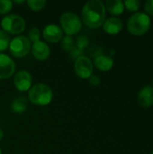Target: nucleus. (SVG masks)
Returning <instances> with one entry per match:
<instances>
[{
    "label": "nucleus",
    "instance_id": "nucleus-1",
    "mask_svg": "<svg viewBox=\"0 0 153 154\" xmlns=\"http://www.w3.org/2000/svg\"><path fill=\"white\" fill-rule=\"evenodd\" d=\"M81 21L90 29H98L106 21V6L101 0L87 1L81 11Z\"/></svg>",
    "mask_w": 153,
    "mask_h": 154
},
{
    "label": "nucleus",
    "instance_id": "nucleus-2",
    "mask_svg": "<svg viewBox=\"0 0 153 154\" xmlns=\"http://www.w3.org/2000/svg\"><path fill=\"white\" fill-rule=\"evenodd\" d=\"M52 89L44 83H37L33 85L28 91V100L35 106H48L52 101Z\"/></svg>",
    "mask_w": 153,
    "mask_h": 154
},
{
    "label": "nucleus",
    "instance_id": "nucleus-3",
    "mask_svg": "<svg viewBox=\"0 0 153 154\" xmlns=\"http://www.w3.org/2000/svg\"><path fill=\"white\" fill-rule=\"evenodd\" d=\"M151 28V18L145 13H135L127 22V30L135 36L145 34Z\"/></svg>",
    "mask_w": 153,
    "mask_h": 154
},
{
    "label": "nucleus",
    "instance_id": "nucleus-4",
    "mask_svg": "<svg viewBox=\"0 0 153 154\" xmlns=\"http://www.w3.org/2000/svg\"><path fill=\"white\" fill-rule=\"evenodd\" d=\"M60 28L66 35L78 34L82 29L81 18L73 12H65L60 15Z\"/></svg>",
    "mask_w": 153,
    "mask_h": 154
},
{
    "label": "nucleus",
    "instance_id": "nucleus-5",
    "mask_svg": "<svg viewBox=\"0 0 153 154\" xmlns=\"http://www.w3.org/2000/svg\"><path fill=\"white\" fill-rule=\"evenodd\" d=\"M2 30L8 34H20L26 28L25 20L18 14H7L1 21Z\"/></svg>",
    "mask_w": 153,
    "mask_h": 154
},
{
    "label": "nucleus",
    "instance_id": "nucleus-6",
    "mask_svg": "<svg viewBox=\"0 0 153 154\" xmlns=\"http://www.w3.org/2000/svg\"><path fill=\"white\" fill-rule=\"evenodd\" d=\"M32 43L28 37L24 35H18L11 40L9 44V51L14 58H23L31 51Z\"/></svg>",
    "mask_w": 153,
    "mask_h": 154
},
{
    "label": "nucleus",
    "instance_id": "nucleus-7",
    "mask_svg": "<svg viewBox=\"0 0 153 154\" xmlns=\"http://www.w3.org/2000/svg\"><path fill=\"white\" fill-rule=\"evenodd\" d=\"M74 70L78 78L82 79H88L93 75V62L87 56L80 55L75 60Z\"/></svg>",
    "mask_w": 153,
    "mask_h": 154
},
{
    "label": "nucleus",
    "instance_id": "nucleus-8",
    "mask_svg": "<svg viewBox=\"0 0 153 154\" xmlns=\"http://www.w3.org/2000/svg\"><path fill=\"white\" fill-rule=\"evenodd\" d=\"M14 88L20 92H26L32 88V77L26 69H21L14 73L13 80Z\"/></svg>",
    "mask_w": 153,
    "mask_h": 154
},
{
    "label": "nucleus",
    "instance_id": "nucleus-9",
    "mask_svg": "<svg viewBox=\"0 0 153 154\" xmlns=\"http://www.w3.org/2000/svg\"><path fill=\"white\" fill-rule=\"evenodd\" d=\"M15 62L5 53H0V79H7L14 75Z\"/></svg>",
    "mask_w": 153,
    "mask_h": 154
},
{
    "label": "nucleus",
    "instance_id": "nucleus-10",
    "mask_svg": "<svg viewBox=\"0 0 153 154\" xmlns=\"http://www.w3.org/2000/svg\"><path fill=\"white\" fill-rule=\"evenodd\" d=\"M63 32L60 26L57 24H48L42 31V37L49 43H58L63 38Z\"/></svg>",
    "mask_w": 153,
    "mask_h": 154
},
{
    "label": "nucleus",
    "instance_id": "nucleus-11",
    "mask_svg": "<svg viewBox=\"0 0 153 154\" xmlns=\"http://www.w3.org/2000/svg\"><path fill=\"white\" fill-rule=\"evenodd\" d=\"M31 51L34 59L40 61H44L48 60L50 55V46L43 41H39L32 43Z\"/></svg>",
    "mask_w": 153,
    "mask_h": 154
},
{
    "label": "nucleus",
    "instance_id": "nucleus-12",
    "mask_svg": "<svg viewBox=\"0 0 153 154\" xmlns=\"http://www.w3.org/2000/svg\"><path fill=\"white\" fill-rule=\"evenodd\" d=\"M138 102L143 108H149L153 106V87L145 86L141 89L138 95Z\"/></svg>",
    "mask_w": 153,
    "mask_h": 154
},
{
    "label": "nucleus",
    "instance_id": "nucleus-13",
    "mask_svg": "<svg viewBox=\"0 0 153 154\" xmlns=\"http://www.w3.org/2000/svg\"><path fill=\"white\" fill-rule=\"evenodd\" d=\"M103 30L108 34H117L123 29V23L121 19L117 17H110L106 19L103 23Z\"/></svg>",
    "mask_w": 153,
    "mask_h": 154
},
{
    "label": "nucleus",
    "instance_id": "nucleus-14",
    "mask_svg": "<svg viewBox=\"0 0 153 154\" xmlns=\"http://www.w3.org/2000/svg\"><path fill=\"white\" fill-rule=\"evenodd\" d=\"M93 65L101 71H109L114 67V60L111 56L100 54L95 57Z\"/></svg>",
    "mask_w": 153,
    "mask_h": 154
},
{
    "label": "nucleus",
    "instance_id": "nucleus-15",
    "mask_svg": "<svg viewBox=\"0 0 153 154\" xmlns=\"http://www.w3.org/2000/svg\"><path fill=\"white\" fill-rule=\"evenodd\" d=\"M105 6L106 10H107L114 16L121 15L124 11V5L121 0H107Z\"/></svg>",
    "mask_w": 153,
    "mask_h": 154
},
{
    "label": "nucleus",
    "instance_id": "nucleus-16",
    "mask_svg": "<svg viewBox=\"0 0 153 154\" xmlns=\"http://www.w3.org/2000/svg\"><path fill=\"white\" fill-rule=\"evenodd\" d=\"M29 105V100L24 97H17L11 103V110L14 114H22L26 111Z\"/></svg>",
    "mask_w": 153,
    "mask_h": 154
},
{
    "label": "nucleus",
    "instance_id": "nucleus-17",
    "mask_svg": "<svg viewBox=\"0 0 153 154\" xmlns=\"http://www.w3.org/2000/svg\"><path fill=\"white\" fill-rule=\"evenodd\" d=\"M60 42H61V48L65 51H68V52L71 53L72 51H74L77 49L75 40L73 39L72 36H69V35L63 36V38H62V40Z\"/></svg>",
    "mask_w": 153,
    "mask_h": 154
},
{
    "label": "nucleus",
    "instance_id": "nucleus-18",
    "mask_svg": "<svg viewBox=\"0 0 153 154\" xmlns=\"http://www.w3.org/2000/svg\"><path fill=\"white\" fill-rule=\"evenodd\" d=\"M10 42L11 39L9 34L5 31L0 30V53H3V51H6L9 48Z\"/></svg>",
    "mask_w": 153,
    "mask_h": 154
},
{
    "label": "nucleus",
    "instance_id": "nucleus-19",
    "mask_svg": "<svg viewBox=\"0 0 153 154\" xmlns=\"http://www.w3.org/2000/svg\"><path fill=\"white\" fill-rule=\"evenodd\" d=\"M26 4L31 10L34 12H39L45 7L46 1L45 0H28L26 1Z\"/></svg>",
    "mask_w": 153,
    "mask_h": 154
},
{
    "label": "nucleus",
    "instance_id": "nucleus-20",
    "mask_svg": "<svg viewBox=\"0 0 153 154\" xmlns=\"http://www.w3.org/2000/svg\"><path fill=\"white\" fill-rule=\"evenodd\" d=\"M13 1L11 0H0V14L7 15L13 8Z\"/></svg>",
    "mask_w": 153,
    "mask_h": 154
},
{
    "label": "nucleus",
    "instance_id": "nucleus-21",
    "mask_svg": "<svg viewBox=\"0 0 153 154\" xmlns=\"http://www.w3.org/2000/svg\"><path fill=\"white\" fill-rule=\"evenodd\" d=\"M76 48L77 50L78 51H83L84 49H86L89 43V40L87 37H86L85 35H80V36H78L76 42Z\"/></svg>",
    "mask_w": 153,
    "mask_h": 154
},
{
    "label": "nucleus",
    "instance_id": "nucleus-22",
    "mask_svg": "<svg viewBox=\"0 0 153 154\" xmlns=\"http://www.w3.org/2000/svg\"><path fill=\"white\" fill-rule=\"evenodd\" d=\"M28 39L31 42L34 43L36 42L41 41V32L37 27H32L28 32Z\"/></svg>",
    "mask_w": 153,
    "mask_h": 154
},
{
    "label": "nucleus",
    "instance_id": "nucleus-23",
    "mask_svg": "<svg viewBox=\"0 0 153 154\" xmlns=\"http://www.w3.org/2000/svg\"><path fill=\"white\" fill-rule=\"evenodd\" d=\"M124 8L130 12H137L140 8V1L138 0H126L124 2Z\"/></svg>",
    "mask_w": 153,
    "mask_h": 154
},
{
    "label": "nucleus",
    "instance_id": "nucleus-24",
    "mask_svg": "<svg viewBox=\"0 0 153 154\" xmlns=\"http://www.w3.org/2000/svg\"><path fill=\"white\" fill-rule=\"evenodd\" d=\"M144 10L147 15H153V0H148L145 2Z\"/></svg>",
    "mask_w": 153,
    "mask_h": 154
},
{
    "label": "nucleus",
    "instance_id": "nucleus-25",
    "mask_svg": "<svg viewBox=\"0 0 153 154\" xmlns=\"http://www.w3.org/2000/svg\"><path fill=\"white\" fill-rule=\"evenodd\" d=\"M89 84L93 87H97L101 84V79L98 76L96 75H92L89 79H88Z\"/></svg>",
    "mask_w": 153,
    "mask_h": 154
},
{
    "label": "nucleus",
    "instance_id": "nucleus-26",
    "mask_svg": "<svg viewBox=\"0 0 153 154\" xmlns=\"http://www.w3.org/2000/svg\"><path fill=\"white\" fill-rule=\"evenodd\" d=\"M3 138H4V132H3V130L0 128V142L3 140Z\"/></svg>",
    "mask_w": 153,
    "mask_h": 154
},
{
    "label": "nucleus",
    "instance_id": "nucleus-27",
    "mask_svg": "<svg viewBox=\"0 0 153 154\" xmlns=\"http://www.w3.org/2000/svg\"><path fill=\"white\" fill-rule=\"evenodd\" d=\"M13 3H15V4H23V3H25V1H23V0H21V1L15 0V1H14Z\"/></svg>",
    "mask_w": 153,
    "mask_h": 154
},
{
    "label": "nucleus",
    "instance_id": "nucleus-28",
    "mask_svg": "<svg viewBox=\"0 0 153 154\" xmlns=\"http://www.w3.org/2000/svg\"><path fill=\"white\" fill-rule=\"evenodd\" d=\"M0 154H2V150L0 149Z\"/></svg>",
    "mask_w": 153,
    "mask_h": 154
},
{
    "label": "nucleus",
    "instance_id": "nucleus-29",
    "mask_svg": "<svg viewBox=\"0 0 153 154\" xmlns=\"http://www.w3.org/2000/svg\"><path fill=\"white\" fill-rule=\"evenodd\" d=\"M152 86H153V80H152Z\"/></svg>",
    "mask_w": 153,
    "mask_h": 154
},
{
    "label": "nucleus",
    "instance_id": "nucleus-30",
    "mask_svg": "<svg viewBox=\"0 0 153 154\" xmlns=\"http://www.w3.org/2000/svg\"><path fill=\"white\" fill-rule=\"evenodd\" d=\"M152 154H153V152H152Z\"/></svg>",
    "mask_w": 153,
    "mask_h": 154
}]
</instances>
